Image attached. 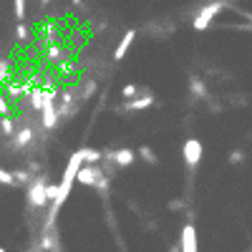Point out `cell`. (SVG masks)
<instances>
[{"instance_id": "6da1fadb", "label": "cell", "mask_w": 252, "mask_h": 252, "mask_svg": "<svg viewBox=\"0 0 252 252\" xmlns=\"http://www.w3.org/2000/svg\"><path fill=\"white\" fill-rule=\"evenodd\" d=\"M76 182L86 184V187H96V189H106L109 182H106V176H103V172L98 167H81L78 174H76Z\"/></svg>"}, {"instance_id": "7a4b0ae2", "label": "cell", "mask_w": 252, "mask_h": 252, "mask_svg": "<svg viewBox=\"0 0 252 252\" xmlns=\"http://www.w3.org/2000/svg\"><path fill=\"white\" fill-rule=\"evenodd\" d=\"M222 8H225V3H222V0H217V3H210V5H204V8L197 13L194 23H192V25H194V31H204V28L212 23V18L217 16V13H219Z\"/></svg>"}, {"instance_id": "3957f363", "label": "cell", "mask_w": 252, "mask_h": 252, "mask_svg": "<svg viewBox=\"0 0 252 252\" xmlns=\"http://www.w3.org/2000/svg\"><path fill=\"white\" fill-rule=\"evenodd\" d=\"M182 156L187 161V167H197L202 161V141L199 139H187L182 146Z\"/></svg>"}, {"instance_id": "277c9868", "label": "cell", "mask_w": 252, "mask_h": 252, "mask_svg": "<svg viewBox=\"0 0 252 252\" xmlns=\"http://www.w3.org/2000/svg\"><path fill=\"white\" fill-rule=\"evenodd\" d=\"M28 202H31L33 207H46L48 204V197H46V182L40 179H33V184L28 187Z\"/></svg>"}, {"instance_id": "5b68a950", "label": "cell", "mask_w": 252, "mask_h": 252, "mask_svg": "<svg viewBox=\"0 0 252 252\" xmlns=\"http://www.w3.org/2000/svg\"><path fill=\"white\" fill-rule=\"evenodd\" d=\"M182 252H197V230H194V225H184V230H182Z\"/></svg>"}, {"instance_id": "8992f818", "label": "cell", "mask_w": 252, "mask_h": 252, "mask_svg": "<svg viewBox=\"0 0 252 252\" xmlns=\"http://www.w3.org/2000/svg\"><path fill=\"white\" fill-rule=\"evenodd\" d=\"M109 159L114 161L116 167H131V164H134V159H136V154L131 149H118V152H109Z\"/></svg>"}, {"instance_id": "52a82bcc", "label": "cell", "mask_w": 252, "mask_h": 252, "mask_svg": "<svg viewBox=\"0 0 252 252\" xmlns=\"http://www.w3.org/2000/svg\"><path fill=\"white\" fill-rule=\"evenodd\" d=\"M134 38H136V31H126V36L121 38V43L116 46V51H114V61H121V58L126 56V51L131 48V43H134Z\"/></svg>"}, {"instance_id": "ba28073f", "label": "cell", "mask_w": 252, "mask_h": 252, "mask_svg": "<svg viewBox=\"0 0 252 252\" xmlns=\"http://www.w3.org/2000/svg\"><path fill=\"white\" fill-rule=\"evenodd\" d=\"M154 103V96L149 94V96H144V98H134V101H129V103H124V111H136V109H149Z\"/></svg>"}, {"instance_id": "9c48e42d", "label": "cell", "mask_w": 252, "mask_h": 252, "mask_svg": "<svg viewBox=\"0 0 252 252\" xmlns=\"http://www.w3.org/2000/svg\"><path fill=\"white\" fill-rule=\"evenodd\" d=\"M31 139H33V131L25 126L23 131H18V134H16V146H18V149H23V146L31 144Z\"/></svg>"}, {"instance_id": "30bf717a", "label": "cell", "mask_w": 252, "mask_h": 252, "mask_svg": "<svg viewBox=\"0 0 252 252\" xmlns=\"http://www.w3.org/2000/svg\"><path fill=\"white\" fill-rule=\"evenodd\" d=\"M16 36H18L20 43H28V38H31V31H28L25 23H18V25H16Z\"/></svg>"}, {"instance_id": "8fae6325", "label": "cell", "mask_w": 252, "mask_h": 252, "mask_svg": "<svg viewBox=\"0 0 252 252\" xmlns=\"http://www.w3.org/2000/svg\"><path fill=\"white\" fill-rule=\"evenodd\" d=\"M139 154L146 159V164H156V161H159V159H156V154L149 149V146H141V149H139Z\"/></svg>"}, {"instance_id": "7c38bea8", "label": "cell", "mask_w": 252, "mask_h": 252, "mask_svg": "<svg viewBox=\"0 0 252 252\" xmlns=\"http://www.w3.org/2000/svg\"><path fill=\"white\" fill-rule=\"evenodd\" d=\"M16 18H18V23L25 20V0H16Z\"/></svg>"}, {"instance_id": "4fadbf2b", "label": "cell", "mask_w": 252, "mask_h": 252, "mask_svg": "<svg viewBox=\"0 0 252 252\" xmlns=\"http://www.w3.org/2000/svg\"><path fill=\"white\" fill-rule=\"evenodd\" d=\"M0 184H16L13 182V172H5L3 167H0Z\"/></svg>"}, {"instance_id": "5bb4252c", "label": "cell", "mask_w": 252, "mask_h": 252, "mask_svg": "<svg viewBox=\"0 0 252 252\" xmlns=\"http://www.w3.org/2000/svg\"><path fill=\"white\" fill-rule=\"evenodd\" d=\"M13 182H16V184H25L28 182V172H13Z\"/></svg>"}, {"instance_id": "9a60e30c", "label": "cell", "mask_w": 252, "mask_h": 252, "mask_svg": "<svg viewBox=\"0 0 252 252\" xmlns=\"http://www.w3.org/2000/svg\"><path fill=\"white\" fill-rule=\"evenodd\" d=\"M0 126H3L5 136H10V134H13V121H10V118H0Z\"/></svg>"}, {"instance_id": "2e32d148", "label": "cell", "mask_w": 252, "mask_h": 252, "mask_svg": "<svg viewBox=\"0 0 252 252\" xmlns=\"http://www.w3.org/2000/svg\"><path fill=\"white\" fill-rule=\"evenodd\" d=\"M136 94V86L134 83H129V86H124V91H121V96L124 98H131V96H134Z\"/></svg>"}, {"instance_id": "e0dca14e", "label": "cell", "mask_w": 252, "mask_h": 252, "mask_svg": "<svg viewBox=\"0 0 252 252\" xmlns=\"http://www.w3.org/2000/svg\"><path fill=\"white\" fill-rule=\"evenodd\" d=\"M23 91H25L23 86H10V88H8V94H10L13 98H18V96H23Z\"/></svg>"}, {"instance_id": "ac0fdd59", "label": "cell", "mask_w": 252, "mask_h": 252, "mask_svg": "<svg viewBox=\"0 0 252 252\" xmlns=\"http://www.w3.org/2000/svg\"><path fill=\"white\" fill-rule=\"evenodd\" d=\"M5 111H8V101L0 98V114H5Z\"/></svg>"}, {"instance_id": "d6986e66", "label": "cell", "mask_w": 252, "mask_h": 252, "mask_svg": "<svg viewBox=\"0 0 252 252\" xmlns=\"http://www.w3.org/2000/svg\"><path fill=\"white\" fill-rule=\"evenodd\" d=\"M40 3H43V5H46V3H51V0H40Z\"/></svg>"}, {"instance_id": "ffe728a7", "label": "cell", "mask_w": 252, "mask_h": 252, "mask_svg": "<svg viewBox=\"0 0 252 252\" xmlns=\"http://www.w3.org/2000/svg\"><path fill=\"white\" fill-rule=\"evenodd\" d=\"M0 252H5V247H0Z\"/></svg>"}]
</instances>
